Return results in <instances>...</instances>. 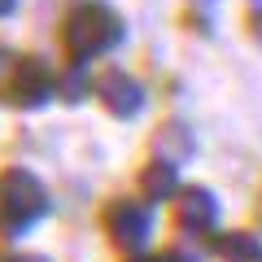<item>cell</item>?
Listing matches in <instances>:
<instances>
[{"mask_svg":"<svg viewBox=\"0 0 262 262\" xmlns=\"http://www.w3.org/2000/svg\"><path fill=\"white\" fill-rule=\"evenodd\" d=\"M196 153V140H192V127H188L184 118H162L158 131H153V158H166L175 162V166H184L188 158Z\"/></svg>","mask_w":262,"mask_h":262,"instance_id":"8","label":"cell"},{"mask_svg":"<svg viewBox=\"0 0 262 262\" xmlns=\"http://www.w3.org/2000/svg\"><path fill=\"white\" fill-rule=\"evenodd\" d=\"M53 210L44 179L27 166H5L0 170V241H22L39 219Z\"/></svg>","mask_w":262,"mask_h":262,"instance_id":"2","label":"cell"},{"mask_svg":"<svg viewBox=\"0 0 262 262\" xmlns=\"http://www.w3.org/2000/svg\"><path fill=\"white\" fill-rule=\"evenodd\" d=\"M13 9H18V0H0V18H9Z\"/></svg>","mask_w":262,"mask_h":262,"instance_id":"16","label":"cell"},{"mask_svg":"<svg viewBox=\"0 0 262 262\" xmlns=\"http://www.w3.org/2000/svg\"><path fill=\"white\" fill-rule=\"evenodd\" d=\"M136 188H140V196L149 201V206H170L175 201V192L184 184H179V166L166 158H149L140 166V175H136Z\"/></svg>","mask_w":262,"mask_h":262,"instance_id":"7","label":"cell"},{"mask_svg":"<svg viewBox=\"0 0 262 262\" xmlns=\"http://www.w3.org/2000/svg\"><path fill=\"white\" fill-rule=\"evenodd\" d=\"M245 31H249V39L262 48V9H245Z\"/></svg>","mask_w":262,"mask_h":262,"instance_id":"12","label":"cell"},{"mask_svg":"<svg viewBox=\"0 0 262 262\" xmlns=\"http://www.w3.org/2000/svg\"><path fill=\"white\" fill-rule=\"evenodd\" d=\"M214 22H219V0H184V27L192 35H214Z\"/></svg>","mask_w":262,"mask_h":262,"instance_id":"10","label":"cell"},{"mask_svg":"<svg viewBox=\"0 0 262 262\" xmlns=\"http://www.w3.org/2000/svg\"><path fill=\"white\" fill-rule=\"evenodd\" d=\"M92 101L101 105L110 118L131 122V118H140V114H144L149 92H144V83L131 75V70H122V66H105V70L92 75Z\"/></svg>","mask_w":262,"mask_h":262,"instance_id":"5","label":"cell"},{"mask_svg":"<svg viewBox=\"0 0 262 262\" xmlns=\"http://www.w3.org/2000/svg\"><path fill=\"white\" fill-rule=\"evenodd\" d=\"M61 92V70L48 66L39 53H18L9 66V75L0 79V101L13 110H44L53 105V96Z\"/></svg>","mask_w":262,"mask_h":262,"instance_id":"3","label":"cell"},{"mask_svg":"<svg viewBox=\"0 0 262 262\" xmlns=\"http://www.w3.org/2000/svg\"><path fill=\"white\" fill-rule=\"evenodd\" d=\"M13 57H18V53H13L9 44H0V79L9 75V66H13Z\"/></svg>","mask_w":262,"mask_h":262,"instance_id":"14","label":"cell"},{"mask_svg":"<svg viewBox=\"0 0 262 262\" xmlns=\"http://www.w3.org/2000/svg\"><path fill=\"white\" fill-rule=\"evenodd\" d=\"M219 214H223L219 196L206 184H184L170 201V227L179 236H192V241H210L219 232Z\"/></svg>","mask_w":262,"mask_h":262,"instance_id":"6","label":"cell"},{"mask_svg":"<svg viewBox=\"0 0 262 262\" xmlns=\"http://www.w3.org/2000/svg\"><path fill=\"white\" fill-rule=\"evenodd\" d=\"M101 232L118 253L149 249L153 236V210L144 196H110L101 206Z\"/></svg>","mask_w":262,"mask_h":262,"instance_id":"4","label":"cell"},{"mask_svg":"<svg viewBox=\"0 0 262 262\" xmlns=\"http://www.w3.org/2000/svg\"><path fill=\"white\" fill-rule=\"evenodd\" d=\"M210 253L219 262H262V236L258 232H214L210 236Z\"/></svg>","mask_w":262,"mask_h":262,"instance_id":"9","label":"cell"},{"mask_svg":"<svg viewBox=\"0 0 262 262\" xmlns=\"http://www.w3.org/2000/svg\"><path fill=\"white\" fill-rule=\"evenodd\" d=\"M122 39H127V22L105 0H79L57 27V48H61V61H70V66L101 61Z\"/></svg>","mask_w":262,"mask_h":262,"instance_id":"1","label":"cell"},{"mask_svg":"<svg viewBox=\"0 0 262 262\" xmlns=\"http://www.w3.org/2000/svg\"><path fill=\"white\" fill-rule=\"evenodd\" d=\"M153 262H201V258H196L188 245H162V249L153 253Z\"/></svg>","mask_w":262,"mask_h":262,"instance_id":"11","label":"cell"},{"mask_svg":"<svg viewBox=\"0 0 262 262\" xmlns=\"http://www.w3.org/2000/svg\"><path fill=\"white\" fill-rule=\"evenodd\" d=\"M118 262H153V253L149 249H136V253H122Z\"/></svg>","mask_w":262,"mask_h":262,"instance_id":"15","label":"cell"},{"mask_svg":"<svg viewBox=\"0 0 262 262\" xmlns=\"http://www.w3.org/2000/svg\"><path fill=\"white\" fill-rule=\"evenodd\" d=\"M245 9H262V0H245Z\"/></svg>","mask_w":262,"mask_h":262,"instance_id":"17","label":"cell"},{"mask_svg":"<svg viewBox=\"0 0 262 262\" xmlns=\"http://www.w3.org/2000/svg\"><path fill=\"white\" fill-rule=\"evenodd\" d=\"M0 262H48L44 253H18V249H9V245H0Z\"/></svg>","mask_w":262,"mask_h":262,"instance_id":"13","label":"cell"}]
</instances>
